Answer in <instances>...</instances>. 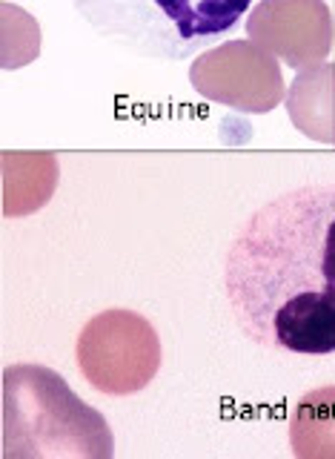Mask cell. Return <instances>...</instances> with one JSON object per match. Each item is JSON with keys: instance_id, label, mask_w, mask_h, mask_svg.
<instances>
[{"instance_id": "obj_1", "label": "cell", "mask_w": 335, "mask_h": 459, "mask_svg": "<svg viewBox=\"0 0 335 459\" xmlns=\"http://www.w3.org/2000/svg\"><path fill=\"white\" fill-rule=\"evenodd\" d=\"M224 293L261 348L332 356L335 184H301L261 204L227 250Z\"/></svg>"}, {"instance_id": "obj_2", "label": "cell", "mask_w": 335, "mask_h": 459, "mask_svg": "<svg viewBox=\"0 0 335 459\" xmlns=\"http://www.w3.org/2000/svg\"><path fill=\"white\" fill-rule=\"evenodd\" d=\"M115 454L107 420L75 396L64 377L43 365L4 370V456L55 459Z\"/></svg>"}, {"instance_id": "obj_3", "label": "cell", "mask_w": 335, "mask_h": 459, "mask_svg": "<svg viewBox=\"0 0 335 459\" xmlns=\"http://www.w3.org/2000/svg\"><path fill=\"white\" fill-rule=\"evenodd\" d=\"M81 21L121 49L186 61L236 29L253 0H72Z\"/></svg>"}, {"instance_id": "obj_4", "label": "cell", "mask_w": 335, "mask_h": 459, "mask_svg": "<svg viewBox=\"0 0 335 459\" xmlns=\"http://www.w3.org/2000/svg\"><path fill=\"white\" fill-rule=\"evenodd\" d=\"M78 365L95 391L129 396L143 391L161 368L155 327L133 310H107L81 330Z\"/></svg>"}, {"instance_id": "obj_5", "label": "cell", "mask_w": 335, "mask_h": 459, "mask_svg": "<svg viewBox=\"0 0 335 459\" xmlns=\"http://www.w3.org/2000/svg\"><path fill=\"white\" fill-rule=\"evenodd\" d=\"M289 451L298 459H335V385L315 387L296 402Z\"/></svg>"}]
</instances>
